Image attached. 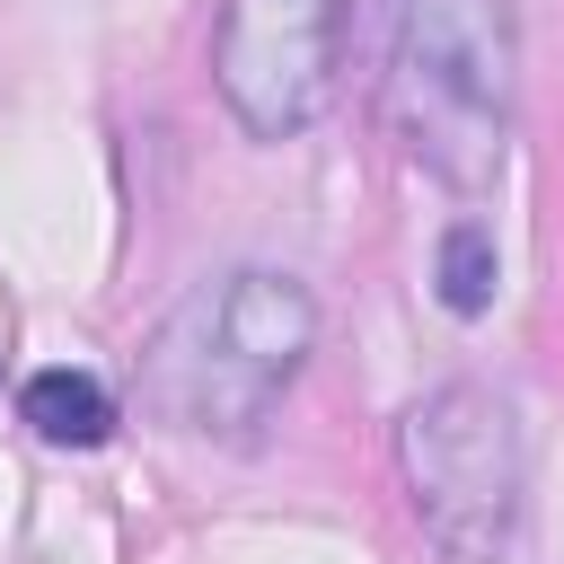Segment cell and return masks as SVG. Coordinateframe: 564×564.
I'll return each instance as SVG.
<instances>
[{
    "mask_svg": "<svg viewBox=\"0 0 564 564\" xmlns=\"http://www.w3.org/2000/svg\"><path fill=\"white\" fill-rule=\"evenodd\" d=\"M511 97H520L511 0H397L388 115L414 167H432L449 194H485L511 150Z\"/></svg>",
    "mask_w": 564,
    "mask_h": 564,
    "instance_id": "obj_2",
    "label": "cell"
},
{
    "mask_svg": "<svg viewBox=\"0 0 564 564\" xmlns=\"http://www.w3.org/2000/svg\"><path fill=\"white\" fill-rule=\"evenodd\" d=\"M344 0H220L212 26V88L256 141H291L335 97Z\"/></svg>",
    "mask_w": 564,
    "mask_h": 564,
    "instance_id": "obj_4",
    "label": "cell"
},
{
    "mask_svg": "<svg viewBox=\"0 0 564 564\" xmlns=\"http://www.w3.org/2000/svg\"><path fill=\"white\" fill-rule=\"evenodd\" d=\"M308 344L317 300L273 264H238L167 308V326L141 352V397L185 432H256L273 397L300 379Z\"/></svg>",
    "mask_w": 564,
    "mask_h": 564,
    "instance_id": "obj_1",
    "label": "cell"
},
{
    "mask_svg": "<svg viewBox=\"0 0 564 564\" xmlns=\"http://www.w3.org/2000/svg\"><path fill=\"white\" fill-rule=\"evenodd\" d=\"M397 458H405V494L432 529V546L449 564H502L511 529H520V441L502 397L449 379L432 397L405 405L397 423Z\"/></svg>",
    "mask_w": 564,
    "mask_h": 564,
    "instance_id": "obj_3",
    "label": "cell"
},
{
    "mask_svg": "<svg viewBox=\"0 0 564 564\" xmlns=\"http://www.w3.org/2000/svg\"><path fill=\"white\" fill-rule=\"evenodd\" d=\"M494 238H485V220H449L441 229V308L449 317H485L494 308Z\"/></svg>",
    "mask_w": 564,
    "mask_h": 564,
    "instance_id": "obj_6",
    "label": "cell"
},
{
    "mask_svg": "<svg viewBox=\"0 0 564 564\" xmlns=\"http://www.w3.org/2000/svg\"><path fill=\"white\" fill-rule=\"evenodd\" d=\"M18 414L53 441V449H97L115 432V397L88 379V370H35L18 388Z\"/></svg>",
    "mask_w": 564,
    "mask_h": 564,
    "instance_id": "obj_5",
    "label": "cell"
}]
</instances>
